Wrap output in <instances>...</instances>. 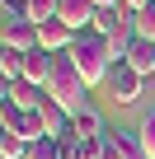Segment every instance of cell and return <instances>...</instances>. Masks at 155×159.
I'll return each instance as SVG.
<instances>
[{
    "instance_id": "18",
    "label": "cell",
    "mask_w": 155,
    "mask_h": 159,
    "mask_svg": "<svg viewBox=\"0 0 155 159\" xmlns=\"http://www.w3.org/2000/svg\"><path fill=\"white\" fill-rule=\"evenodd\" d=\"M136 19V38H146V42H155V0L141 10V14H132Z\"/></svg>"
},
{
    "instance_id": "11",
    "label": "cell",
    "mask_w": 155,
    "mask_h": 159,
    "mask_svg": "<svg viewBox=\"0 0 155 159\" xmlns=\"http://www.w3.org/2000/svg\"><path fill=\"white\" fill-rule=\"evenodd\" d=\"M136 75H155V42H146V38H136L132 47H127V56H122Z\"/></svg>"
},
{
    "instance_id": "7",
    "label": "cell",
    "mask_w": 155,
    "mask_h": 159,
    "mask_svg": "<svg viewBox=\"0 0 155 159\" xmlns=\"http://www.w3.org/2000/svg\"><path fill=\"white\" fill-rule=\"evenodd\" d=\"M38 112H42V126H47V136H52V140H66V136H70V122H75V112H70V108H61V103L42 98V103H38Z\"/></svg>"
},
{
    "instance_id": "5",
    "label": "cell",
    "mask_w": 155,
    "mask_h": 159,
    "mask_svg": "<svg viewBox=\"0 0 155 159\" xmlns=\"http://www.w3.org/2000/svg\"><path fill=\"white\" fill-rule=\"evenodd\" d=\"M42 98H47V89L28 84V80H10V84H0V103H14L19 112H33Z\"/></svg>"
},
{
    "instance_id": "17",
    "label": "cell",
    "mask_w": 155,
    "mask_h": 159,
    "mask_svg": "<svg viewBox=\"0 0 155 159\" xmlns=\"http://www.w3.org/2000/svg\"><path fill=\"white\" fill-rule=\"evenodd\" d=\"M118 145H122V159H150L136 131H118Z\"/></svg>"
},
{
    "instance_id": "22",
    "label": "cell",
    "mask_w": 155,
    "mask_h": 159,
    "mask_svg": "<svg viewBox=\"0 0 155 159\" xmlns=\"http://www.w3.org/2000/svg\"><path fill=\"white\" fill-rule=\"evenodd\" d=\"M5 5H24V0H5Z\"/></svg>"
},
{
    "instance_id": "13",
    "label": "cell",
    "mask_w": 155,
    "mask_h": 159,
    "mask_svg": "<svg viewBox=\"0 0 155 159\" xmlns=\"http://www.w3.org/2000/svg\"><path fill=\"white\" fill-rule=\"evenodd\" d=\"M24 56L28 52H14V47H0V80H24Z\"/></svg>"
},
{
    "instance_id": "15",
    "label": "cell",
    "mask_w": 155,
    "mask_h": 159,
    "mask_svg": "<svg viewBox=\"0 0 155 159\" xmlns=\"http://www.w3.org/2000/svg\"><path fill=\"white\" fill-rule=\"evenodd\" d=\"M24 159H61V145H56L52 136H42V140H28Z\"/></svg>"
},
{
    "instance_id": "14",
    "label": "cell",
    "mask_w": 155,
    "mask_h": 159,
    "mask_svg": "<svg viewBox=\"0 0 155 159\" xmlns=\"http://www.w3.org/2000/svg\"><path fill=\"white\" fill-rule=\"evenodd\" d=\"M24 14L42 28V24H52V19L61 14V0H24Z\"/></svg>"
},
{
    "instance_id": "19",
    "label": "cell",
    "mask_w": 155,
    "mask_h": 159,
    "mask_svg": "<svg viewBox=\"0 0 155 159\" xmlns=\"http://www.w3.org/2000/svg\"><path fill=\"white\" fill-rule=\"evenodd\" d=\"M99 159H122V145H118V131H104V136H99Z\"/></svg>"
},
{
    "instance_id": "6",
    "label": "cell",
    "mask_w": 155,
    "mask_h": 159,
    "mask_svg": "<svg viewBox=\"0 0 155 159\" xmlns=\"http://www.w3.org/2000/svg\"><path fill=\"white\" fill-rule=\"evenodd\" d=\"M52 66H56V52H47V47H33V52L24 56V80H28V84H38V89H47Z\"/></svg>"
},
{
    "instance_id": "12",
    "label": "cell",
    "mask_w": 155,
    "mask_h": 159,
    "mask_svg": "<svg viewBox=\"0 0 155 159\" xmlns=\"http://www.w3.org/2000/svg\"><path fill=\"white\" fill-rule=\"evenodd\" d=\"M14 136H24V140H42V136H47L42 112H38V108H33V112H19V117H14Z\"/></svg>"
},
{
    "instance_id": "3",
    "label": "cell",
    "mask_w": 155,
    "mask_h": 159,
    "mask_svg": "<svg viewBox=\"0 0 155 159\" xmlns=\"http://www.w3.org/2000/svg\"><path fill=\"white\" fill-rule=\"evenodd\" d=\"M0 47H14V52H33V47H42L38 24L24 14V5H5V14H0Z\"/></svg>"
},
{
    "instance_id": "20",
    "label": "cell",
    "mask_w": 155,
    "mask_h": 159,
    "mask_svg": "<svg viewBox=\"0 0 155 159\" xmlns=\"http://www.w3.org/2000/svg\"><path fill=\"white\" fill-rule=\"evenodd\" d=\"M136 136H141V145H146V154L155 159V112H150V117H146V122L136 126Z\"/></svg>"
},
{
    "instance_id": "2",
    "label": "cell",
    "mask_w": 155,
    "mask_h": 159,
    "mask_svg": "<svg viewBox=\"0 0 155 159\" xmlns=\"http://www.w3.org/2000/svg\"><path fill=\"white\" fill-rule=\"evenodd\" d=\"M85 94H90V84H85L80 66L70 61V52H61L56 66H52V80H47V98L61 103V108H70V112H80L85 108Z\"/></svg>"
},
{
    "instance_id": "9",
    "label": "cell",
    "mask_w": 155,
    "mask_h": 159,
    "mask_svg": "<svg viewBox=\"0 0 155 159\" xmlns=\"http://www.w3.org/2000/svg\"><path fill=\"white\" fill-rule=\"evenodd\" d=\"M38 38H42V47H47V52H56V56H61V52H70L75 28H70V24H61V19H52V24H42V28H38Z\"/></svg>"
},
{
    "instance_id": "4",
    "label": "cell",
    "mask_w": 155,
    "mask_h": 159,
    "mask_svg": "<svg viewBox=\"0 0 155 159\" xmlns=\"http://www.w3.org/2000/svg\"><path fill=\"white\" fill-rule=\"evenodd\" d=\"M141 84H146V75H136L127 61H118V66L108 70V84H104V89H108V98H113L118 108H127V103L141 98Z\"/></svg>"
},
{
    "instance_id": "16",
    "label": "cell",
    "mask_w": 155,
    "mask_h": 159,
    "mask_svg": "<svg viewBox=\"0 0 155 159\" xmlns=\"http://www.w3.org/2000/svg\"><path fill=\"white\" fill-rule=\"evenodd\" d=\"M24 150H28V140H24V136L0 131V159H24Z\"/></svg>"
},
{
    "instance_id": "21",
    "label": "cell",
    "mask_w": 155,
    "mask_h": 159,
    "mask_svg": "<svg viewBox=\"0 0 155 159\" xmlns=\"http://www.w3.org/2000/svg\"><path fill=\"white\" fill-rule=\"evenodd\" d=\"M94 5H99V10H118V5H122V0H94Z\"/></svg>"
},
{
    "instance_id": "1",
    "label": "cell",
    "mask_w": 155,
    "mask_h": 159,
    "mask_svg": "<svg viewBox=\"0 0 155 159\" xmlns=\"http://www.w3.org/2000/svg\"><path fill=\"white\" fill-rule=\"evenodd\" d=\"M70 61L80 66V75H85L90 89H94V84H108V70L118 66V56H113V47H108V38H104L99 28H80V33H75Z\"/></svg>"
},
{
    "instance_id": "10",
    "label": "cell",
    "mask_w": 155,
    "mask_h": 159,
    "mask_svg": "<svg viewBox=\"0 0 155 159\" xmlns=\"http://www.w3.org/2000/svg\"><path fill=\"white\" fill-rule=\"evenodd\" d=\"M104 131H108V126H104V117H99L90 103H85L80 112H75V122H70V136H80V140H99Z\"/></svg>"
},
{
    "instance_id": "8",
    "label": "cell",
    "mask_w": 155,
    "mask_h": 159,
    "mask_svg": "<svg viewBox=\"0 0 155 159\" xmlns=\"http://www.w3.org/2000/svg\"><path fill=\"white\" fill-rule=\"evenodd\" d=\"M94 14H99V5H94V0H61V24H70L75 33H80V28H90L94 24Z\"/></svg>"
}]
</instances>
